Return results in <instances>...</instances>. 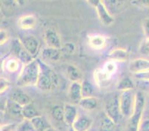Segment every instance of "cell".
I'll return each mask as SVG.
<instances>
[{
	"instance_id": "6da1fadb",
	"label": "cell",
	"mask_w": 149,
	"mask_h": 131,
	"mask_svg": "<svg viewBox=\"0 0 149 131\" xmlns=\"http://www.w3.org/2000/svg\"><path fill=\"white\" fill-rule=\"evenodd\" d=\"M37 61L40 66V74L36 87L43 92L52 91L59 85V76L56 71L43 61L40 59H37Z\"/></svg>"
},
{
	"instance_id": "7a4b0ae2",
	"label": "cell",
	"mask_w": 149,
	"mask_h": 131,
	"mask_svg": "<svg viewBox=\"0 0 149 131\" xmlns=\"http://www.w3.org/2000/svg\"><path fill=\"white\" fill-rule=\"evenodd\" d=\"M40 74V66L37 59H33L28 64H23L19 73L17 85L19 87L36 86Z\"/></svg>"
},
{
	"instance_id": "3957f363",
	"label": "cell",
	"mask_w": 149,
	"mask_h": 131,
	"mask_svg": "<svg viewBox=\"0 0 149 131\" xmlns=\"http://www.w3.org/2000/svg\"><path fill=\"white\" fill-rule=\"evenodd\" d=\"M146 96L143 92L138 91L135 94L134 110L128 119V131H137L138 127L143 119V111L146 107Z\"/></svg>"
},
{
	"instance_id": "277c9868",
	"label": "cell",
	"mask_w": 149,
	"mask_h": 131,
	"mask_svg": "<svg viewBox=\"0 0 149 131\" xmlns=\"http://www.w3.org/2000/svg\"><path fill=\"white\" fill-rule=\"evenodd\" d=\"M135 94L134 90L120 92L119 101L122 116L129 119L132 114L135 104Z\"/></svg>"
},
{
	"instance_id": "5b68a950",
	"label": "cell",
	"mask_w": 149,
	"mask_h": 131,
	"mask_svg": "<svg viewBox=\"0 0 149 131\" xmlns=\"http://www.w3.org/2000/svg\"><path fill=\"white\" fill-rule=\"evenodd\" d=\"M10 48L12 56L18 59L23 64H28L35 59V58L27 51L19 39L16 38L13 40L10 43Z\"/></svg>"
},
{
	"instance_id": "8992f818",
	"label": "cell",
	"mask_w": 149,
	"mask_h": 131,
	"mask_svg": "<svg viewBox=\"0 0 149 131\" xmlns=\"http://www.w3.org/2000/svg\"><path fill=\"white\" fill-rule=\"evenodd\" d=\"M105 114L111 119L116 124L120 121L122 114L120 109V101L119 95H115L111 102H108L105 106Z\"/></svg>"
},
{
	"instance_id": "52a82bcc",
	"label": "cell",
	"mask_w": 149,
	"mask_h": 131,
	"mask_svg": "<svg viewBox=\"0 0 149 131\" xmlns=\"http://www.w3.org/2000/svg\"><path fill=\"white\" fill-rule=\"evenodd\" d=\"M44 41L48 48L61 49L62 46L59 33L54 28H48L44 33Z\"/></svg>"
},
{
	"instance_id": "ba28073f",
	"label": "cell",
	"mask_w": 149,
	"mask_h": 131,
	"mask_svg": "<svg viewBox=\"0 0 149 131\" xmlns=\"http://www.w3.org/2000/svg\"><path fill=\"white\" fill-rule=\"evenodd\" d=\"M95 10L100 22L102 23L104 25L109 26V25H111L114 22V18L108 10V8L106 7L105 4L104 3L103 0L101 1L95 7Z\"/></svg>"
},
{
	"instance_id": "9c48e42d",
	"label": "cell",
	"mask_w": 149,
	"mask_h": 131,
	"mask_svg": "<svg viewBox=\"0 0 149 131\" xmlns=\"http://www.w3.org/2000/svg\"><path fill=\"white\" fill-rule=\"evenodd\" d=\"M19 40H21L23 46L30 54L33 58L36 57L40 47V42L37 40V38L33 35H28V36H25V37Z\"/></svg>"
},
{
	"instance_id": "30bf717a",
	"label": "cell",
	"mask_w": 149,
	"mask_h": 131,
	"mask_svg": "<svg viewBox=\"0 0 149 131\" xmlns=\"http://www.w3.org/2000/svg\"><path fill=\"white\" fill-rule=\"evenodd\" d=\"M22 64L23 65L18 59L10 55L2 62V69L9 73H16L20 72L22 67Z\"/></svg>"
},
{
	"instance_id": "8fae6325",
	"label": "cell",
	"mask_w": 149,
	"mask_h": 131,
	"mask_svg": "<svg viewBox=\"0 0 149 131\" xmlns=\"http://www.w3.org/2000/svg\"><path fill=\"white\" fill-rule=\"evenodd\" d=\"M128 69L134 74H138L149 71V59L144 58L133 59L130 62Z\"/></svg>"
},
{
	"instance_id": "7c38bea8",
	"label": "cell",
	"mask_w": 149,
	"mask_h": 131,
	"mask_svg": "<svg viewBox=\"0 0 149 131\" xmlns=\"http://www.w3.org/2000/svg\"><path fill=\"white\" fill-rule=\"evenodd\" d=\"M68 95L69 99L72 102V104L78 105L81 98H82V85L80 82H73L70 83L68 87Z\"/></svg>"
},
{
	"instance_id": "4fadbf2b",
	"label": "cell",
	"mask_w": 149,
	"mask_h": 131,
	"mask_svg": "<svg viewBox=\"0 0 149 131\" xmlns=\"http://www.w3.org/2000/svg\"><path fill=\"white\" fill-rule=\"evenodd\" d=\"M64 107V122L68 127H71L78 117V110L74 104L67 103Z\"/></svg>"
},
{
	"instance_id": "5bb4252c",
	"label": "cell",
	"mask_w": 149,
	"mask_h": 131,
	"mask_svg": "<svg viewBox=\"0 0 149 131\" xmlns=\"http://www.w3.org/2000/svg\"><path fill=\"white\" fill-rule=\"evenodd\" d=\"M88 43L91 48L95 51H101L107 45V39L101 34L91 35L88 40Z\"/></svg>"
},
{
	"instance_id": "9a60e30c",
	"label": "cell",
	"mask_w": 149,
	"mask_h": 131,
	"mask_svg": "<svg viewBox=\"0 0 149 131\" xmlns=\"http://www.w3.org/2000/svg\"><path fill=\"white\" fill-rule=\"evenodd\" d=\"M37 23V19L33 14H26L22 16L18 19V26L20 29L28 30L34 28Z\"/></svg>"
},
{
	"instance_id": "2e32d148",
	"label": "cell",
	"mask_w": 149,
	"mask_h": 131,
	"mask_svg": "<svg viewBox=\"0 0 149 131\" xmlns=\"http://www.w3.org/2000/svg\"><path fill=\"white\" fill-rule=\"evenodd\" d=\"M93 120L88 116H80L72 125L73 129L75 131H88L91 128Z\"/></svg>"
},
{
	"instance_id": "e0dca14e",
	"label": "cell",
	"mask_w": 149,
	"mask_h": 131,
	"mask_svg": "<svg viewBox=\"0 0 149 131\" xmlns=\"http://www.w3.org/2000/svg\"><path fill=\"white\" fill-rule=\"evenodd\" d=\"M9 98L13 100L22 106H25L31 102V98L26 93L21 90H14L11 92L8 96Z\"/></svg>"
},
{
	"instance_id": "ac0fdd59",
	"label": "cell",
	"mask_w": 149,
	"mask_h": 131,
	"mask_svg": "<svg viewBox=\"0 0 149 131\" xmlns=\"http://www.w3.org/2000/svg\"><path fill=\"white\" fill-rule=\"evenodd\" d=\"M61 49L52 48L46 47L42 51V57L45 60H48L50 62H58L62 56Z\"/></svg>"
},
{
	"instance_id": "d6986e66",
	"label": "cell",
	"mask_w": 149,
	"mask_h": 131,
	"mask_svg": "<svg viewBox=\"0 0 149 131\" xmlns=\"http://www.w3.org/2000/svg\"><path fill=\"white\" fill-rule=\"evenodd\" d=\"M93 79L96 85L98 87H102L107 85V84L111 80L112 77L105 73L102 68H98L93 72Z\"/></svg>"
},
{
	"instance_id": "ffe728a7",
	"label": "cell",
	"mask_w": 149,
	"mask_h": 131,
	"mask_svg": "<svg viewBox=\"0 0 149 131\" xmlns=\"http://www.w3.org/2000/svg\"><path fill=\"white\" fill-rule=\"evenodd\" d=\"M78 105L83 110L91 111V110H95L98 106V99L93 96L82 97Z\"/></svg>"
},
{
	"instance_id": "44dd1931",
	"label": "cell",
	"mask_w": 149,
	"mask_h": 131,
	"mask_svg": "<svg viewBox=\"0 0 149 131\" xmlns=\"http://www.w3.org/2000/svg\"><path fill=\"white\" fill-rule=\"evenodd\" d=\"M22 107L23 106L20 105L17 102H14L13 100L8 98L6 105V111L11 116L22 118Z\"/></svg>"
},
{
	"instance_id": "7402d4cb",
	"label": "cell",
	"mask_w": 149,
	"mask_h": 131,
	"mask_svg": "<svg viewBox=\"0 0 149 131\" xmlns=\"http://www.w3.org/2000/svg\"><path fill=\"white\" fill-rule=\"evenodd\" d=\"M128 52L126 49L124 48H115V49L112 50L111 52L109 53L108 55V58L110 60H112L113 62H125L128 59Z\"/></svg>"
},
{
	"instance_id": "603a6c76",
	"label": "cell",
	"mask_w": 149,
	"mask_h": 131,
	"mask_svg": "<svg viewBox=\"0 0 149 131\" xmlns=\"http://www.w3.org/2000/svg\"><path fill=\"white\" fill-rule=\"evenodd\" d=\"M116 123L108 116L105 113H104L101 116L99 125V130L100 131H114L116 128Z\"/></svg>"
},
{
	"instance_id": "cb8c5ba5",
	"label": "cell",
	"mask_w": 149,
	"mask_h": 131,
	"mask_svg": "<svg viewBox=\"0 0 149 131\" xmlns=\"http://www.w3.org/2000/svg\"><path fill=\"white\" fill-rule=\"evenodd\" d=\"M66 75L69 80L73 82H80L82 79V72L74 64H68L66 67Z\"/></svg>"
},
{
	"instance_id": "d4e9b609",
	"label": "cell",
	"mask_w": 149,
	"mask_h": 131,
	"mask_svg": "<svg viewBox=\"0 0 149 131\" xmlns=\"http://www.w3.org/2000/svg\"><path fill=\"white\" fill-rule=\"evenodd\" d=\"M31 122L33 127L35 131H45L48 128H49L48 121L44 116L39 115L31 119Z\"/></svg>"
},
{
	"instance_id": "484cf974",
	"label": "cell",
	"mask_w": 149,
	"mask_h": 131,
	"mask_svg": "<svg viewBox=\"0 0 149 131\" xmlns=\"http://www.w3.org/2000/svg\"><path fill=\"white\" fill-rule=\"evenodd\" d=\"M40 115L36 110L34 105L32 102L22 107V116L23 119L31 120L34 117Z\"/></svg>"
},
{
	"instance_id": "4316f807",
	"label": "cell",
	"mask_w": 149,
	"mask_h": 131,
	"mask_svg": "<svg viewBox=\"0 0 149 131\" xmlns=\"http://www.w3.org/2000/svg\"><path fill=\"white\" fill-rule=\"evenodd\" d=\"M135 85L132 79L129 77H124L120 79L116 85V89L120 92L126 91V90H134Z\"/></svg>"
},
{
	"instance_id": "83f0119b",
	"label": "cell",
	"mask_w": 149,
	"mask_h": 131,
	"mask_svg": "<svg viewBox=\"0 0 149 131\" xmlns=\"http://www.w3.org/2000/svg\"><path fill=\"white\" fill-rule=\"evenodd\" d=\"M51 116L57 122H64V107L61 105H55L51 109Z\"/></svg>"
},
{
	"instance_id": "f1b7e54d",
	"label": "cell",
	"mask_w": 149,
	"mask_h": 131,
	"mask_svg": "<svg viewBox=\"0 0 149 131\" xmlns=\"http://www.w3.org/2000/svg\"><path fill=\"white\" fill-rule=\"evenodd\" d=\"M102 69V71L107 73L108 75H109L110 76L113 77V76L116 73L117 70H118V67H117V64H116V62H113L112 60H109L108 62L105 63V64L102 65V67H101Z\"/></svg>"
},
{
	"instance_id": "f546056e",
	"label": "cell",
	"mask_w": 149,
	"mask_h": 131,
	"mask_svg": "<svg viewBox=\"0 0 149 131\" xmlns=\"http://www.w3.org/2000/svg\"><path fill=\"white\" fill-rule=\"evenodd\" d=\"M82 85V96H91L94 93V87L93 84L88 80H83L81 82Z\"/></svg>"
},
{
	"instance_id": "4dcf8cb0",
	"label": "cell",
	"mask_w": 149,
	"mask_h": 131,
	"mask_svg": "<svg viewBox=\"0 0 149 131\" xmlns=\"http://www.w3.org/2000/svg\"><path fill=\"white\" fill-rule=\"evenodd\" d=\"M16 131H35L31 122V120L23 119L18 124L16 128Z\"/></svg>"
},
{
	"instance_id": "1f68e13d",
	"label": "cell",
	"mask_w": 149,
	"mask_h": 131,
	"mask_svg": "<svg viewBox=\"0 0 149 131\" xmlns=\"http://www.w3.org/2000/svg\"><path fill=\"white\" fill-rule=\"evenodd\" d=\"M75 50H76L75 44H74L73 42H70L65 43V44H62V48H61V51H62V53L68 55V56L74 54V53L75 52Z\"/></svg>"
},
{
	"instance_id": "d6a6232c",
	"label": "cell",
	"mask_w": 149,
	"mask_h": 131,
	"mask_svg": "<svg viewBox=\"0 0 149 131\" xmlns=\"http://www.w3.org/2000/svg\"><path fill=\"white\" fill-rule=\"evenodd\" d=\"M139 51L141 54L144 56H149V38H146L141 42L139 44Z\"/></svg>"
},
{
	"instance_id": "836d02e7",
	"label": "cell",
	"mask_w": 149,
	"mask_h": 131,
	"mask_svg": "<svg viewBox=\"0 0 149 131\" xmlns=\"http://www.w3.org/2000/svg\"><path fill=\"white\" fill-rule=\"evenodd\" d=\"M10 34L5 29H0V46L3 45L8 42Z\"/></svg>"
},
{
	"instance_id": "e575fe53",
	"label": "cell",
	"mask_w": 149,
	"mask_h": 131,
	"mask_svg": "<svg viewBox=\"0 0 149 131\" xmlns=\"http://www.w3.org/2000/svg\"><path fill=\"white\" fill-rule=\"evenodd\" d=\"M10 87V82L4 77H0V94L5 93Z\"/></svg>"
},
{
	"instance_id": "d590c367",
	"label": "cell",
	"mask_w": 149,
	"mask_h": 131,
	"mask_svg": "<svg viewBox=\"0 0 149 131\" xmlns=\"http://www.w3.org/2000/svg\"><path fill=\"white\" fill-rule=\"evenodd\" d=\"M137 131H149V118L142 119Z\"/></svg>"
},
{
	"instance_id": "8d00e7d4",
	"label": "cell",
	"mask_w": 149,
	"mask_h": 131,
	"mask_svg": "<svg viewBox=\"0 0 149 131\" xmlns=\"http://www.w3.org/2000/svg\"><path fill=\"white\" fill-rule=\"evenodd\" d=\"M17 125L15 123H9V124H2L0 126V131H16Z\"/></svg>"
},
{
	"instance_id": "74e56055",
	"label": "cell",
	"mask_w": 149,
	"mask_h": 131,
	"mask_svg": "<svg viewBox=\"0 0 149 131\" xmlns=\"http://www.w3.org/2000/svg\"><path fill=\"white\" fill-rule=\"evenodd\" d=\"M131 4L140 8H149V0H133Z\"/></svg>"
},
{
	"instance_id": "f35d334b",
	"label": "cell",
	"mask_w": 149,
	"mask_h": 131,
	"mask_svg": "<svg viewBox=\"0 0 149 131\" xmlns=\"http://www.w3.org/2000/svg\"><path fill=\"white\" fill-rule=\"evenodd\" d=\"M143 31L146 38H149V18L145 19L142 23Z\"/></svg>"
},
{
	"instance_id": "ab89813d",
	"label": "cell",
	"mask_w": 149,
	"mask_h": 131,
	"mask_svg": "<svg viewBox=\"0 0 149 131\" xmlns=\"http://www.w3.org/2000/svg\"><path fill=\"white\" fill-rule=\"evenodd\" d=\"M134 76L137 78V79H140V80L149 82V71H147L143 73H140L138 74H134Z\"/></svg>"
},
{
	"instance_id": "60d3db41",
	"label": "cell",
	"mask_w": 149,
	"mask_h": 131,
	"mask_svg": "<svg viewBox=\"0 0 149 131\" xmlns=\"http://www.w3.org/2000/svg\"><path fill=\"white\" fill-rule=\"evenodd\" d=\"M125 1L126 0H108L110 5L113 7H116V8L122 6L125 2Z\"/></svg>"
},
{
	"instance_id": "b9f144b4",
	"label": "cell",
	"mask_w": 149,
	"mask_h": 131,
	"mask_svg": "<svg viewBox=\"0 0 149 131\" xmlns=\"http://www.w3.org/2000/svg\"><path fill=\"white\" fill-rule=\"evenodd\" d=\"M8 98L0 97V113H3L6 111V105Z\"/></svg>"
},
{
	"instance_id": "7bdbcfd3",
	"label": "cell",
	"mask_w": 149,
	"mask_h": 131,
	"mask_svg": "<svg viewBox=\"0 0 149 131\" xmlns=\"http://www.w3.org/2000/svg\"><path fill=\"white\" fill-rule=\"evenodd\" d=\"M85 1H86L91 6H92L93 8H95V7L97 6L101 1H102V0H85Z\"/></svg>"
},
{
	"instance_id": "ee69618b",
	"label": "cell",
	"mask_w": 149,
	"mask_h": 131,
	"mask_svg": "<svg viewBox=\"0 0 149 131\" xmlns=\"http://www.w3.org/2000/svg\"><path fill=\"white\" fill-rule=\"evenodd\" d=\"M15 3H16V5H17V6H23V5H25V4H26V2L27 0H14Z\"/></svg>"
},
{
	"instance_id": "f6af8a7d",
	"label": "cell",
	"mask_w": 149,
	"mask_h": 131,
	"mask_svg": "<svg viewBox=\"0 0 149 131\" xmlns=\"http://www.w3.org/2000/svg\"><path fill=\"white\" fill-rule=\"evenodd\" d=\"M45 131H55V130H54L53 128H51V127H49V128H47Z\"/></svg>"
},
{
	"instance_id": "bcb514c9",
	"label": "cell",
	"mask_w": 149,
	"mask_h": 131,
	"mask_svg": "<svg viewBox=\"0 0 149 131\" xmlns=\"http://www.w3.org/2000/svg\"><path fill=\"white\" fill-rule=\"evenodd\" d=\"M68 131H75L74 130V129H73V128L72 127H69V128H68Z\"/></svg>"
},
{
	"instance_id": "7dc6e473",
	"label": "cell",
	"mask_w": 149,
	"mask_h": 131,
	"mask_svg": "<svg viewBox=\"0 0 149 131\" xmlns=\"http://www.w3.org/2000/svg\"><path fill=\"white\" fill-rule=\"evenodd\" d=\"M2 125V117H1V115H0V126H1Z\"/></svg>"
},
{
	"instance_id": "c3c4849f",
	"label": "cell",
	"mask_w": 149,
	"mask_h": 131,
	"mask_svg": "<svg viewBox=\"0 0 149 131\" xmlns=\"http://www.w3.org/2000/svg\"><path fill=\"white\" fill-rule=\"evenodd\" d=\"M0 14H1V8H0Z\"/></svg>"
},
{
	"instance_id": "681fc988",
	"label": "cell",
	"mask_w": 149,
	"mask_h": 131,
	"mask_svg": "<svg viewBox=\"0 0 149 131\" xmlns=\"http://www.w3.org/2000/svg\"><path fill=\"white\" fill-rule=\"evenodd\" d=\"M148 93H149V89H148Z\"/></svg>"
},
{
	"instance_id": "f907efd6",
	"label": "cell",
	"mask_w": 149,
	"mask_h": 131,
	"mask_svg": "<svg viewBox=\"0 0 149 131\" xmlns=\"http://www.w3.org/2000/svg\"><path fill=\"white\" fill-rule=\"evenodd\" d=\"M148 59H149V56H148Z\"/></svg>"
}]
</instances>
